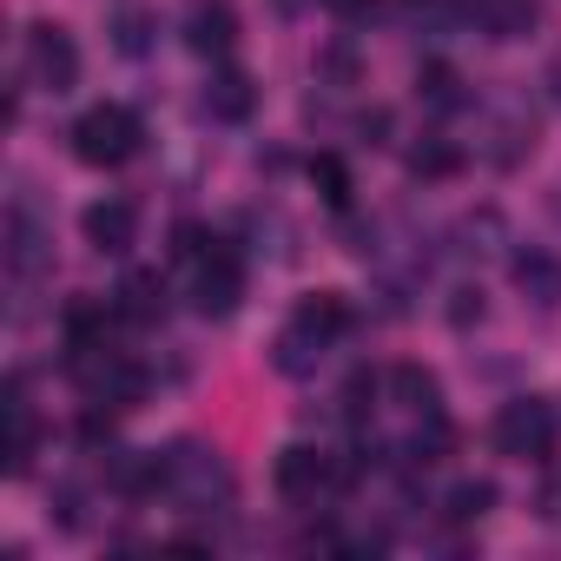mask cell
<instances>
[{"label":"cell","instance_id":"cell-1","mask_svg":"<svg viewBox=\"0 0 561 561\" xmlns=\"http://www.w3.org/2000/svg\"><path fill=\"white\" fill-rule=\"evenodd\" d=\"M67 377L80 383V397L87 403H100V410H139L146 403V390H152V377H146V364L133 357V351H119V344H93V351H67Z\"/></svg>","mask_w":561,"mask_h":561},{"label":"cell","instance_id":"cell-2","mask_svg":"<svg viewBox=\"0 0 561 561\" xmlns=\"http://www.w3.org/2000/svg\"><path fill=\"white\" fill-rule=\"evenodd\" d=\"M165 495L185 508V515H218V508H231V495H238V476H231V462L218 456V449H205V443H172L165 449Z\"/></svg>","mask_w":561,"mask_h":561},{"label":"cell","instance_id":"cell-3","mask_svg":"<svg viewBox=\"0 0 561 561\" xmlns=\"http://www.w3.org/2000/svg\"><path fill=\"white\" fill-rule=\"evenodd\" d=\"M73 159L80 165H100V172H113V165H126L139 146H146V126H139V113L133 106H119V100H100V106H87L80 119H73Z\"/></svg>","mask_w":561,"mask_h":561},{"label":"cell","instance_id":"cell-4","mask_svg":"<svg viewBox=\"0 0 561 561\" xmlns=\"http://www.w3.org/2000/svg\"><path fill=\"white\" fill-rule=\"evenodd\" d=\"M554 430H561V416H554L548 397H515V403L495 410V430H489V436H495V449H502L508 462H548Z\"/></svg>","mask_w":561,"mask_h":561},{"label":"cell","instance_id":"cell-5","mask_svg":"<svg viewBox=\"0 0 561 561\" xmlns=\"http://www.w3.org/2000/svg\"><path fill=\"white\" fill-rule=\"evenodd\" d=\"M8 277L14 285H41V277L54 271V225L34 211V198H14L8 205Z\"/></svg>","mask_w":561,"mask_h":561},{"label":"cell","instance_id":"cell-6","mask_svg":"<svg viewBox=\"0 0 561 561\" xmlns=\"http://www.w3.org/2000/svg\"><path fill=\"white\" fill-rule=\"evenodd\" d=\"M27 80L41 93H73L80 87V47H73L67 27H54V21L27 27Z\"/></svg>","mask_w":561,"mask_h":561},{"label":"cell","instance_id":"cell-7","mask_svg":"<svg viewBox=\"0 0 561 561\" xmlns=\"http://www.w3.org/2000/svg\"><path fill=\"white\" fill-rule=\"evenodd\" d=\"M238 305H244V264H238V251L218 244L205 264H192V311L211 318V324H225Z\"/></svg>","mask_w":561,"mask_h":561},{"label":"cell","instance_id":"cell-8","mask_svg":"<svg viewBox=\"0 0 561 561\" xmlns=\"http://www.w3.org/2000/svg\"><path fill=\"white\" fill-rule=\"evenodd\" d=\"M80 231H87V244H93L100 257H126V251L139 244V205H133V198H93V205L80 211Z\"/></svg>","mask_w":561,"mask_h":561},{"label":"cell","instance_id":"cell-9","mask_svg":"<svg viewBox=\"0 0 561 561\" xmlns=\"http://www.w3.org/2000/svg\"><path fill=\"white\" fill-rule=\"evenodd\" d=\"M106 489L126 502H146L165 489V449H106Z\"/></svg>","mask_w":561,"mask_h":561},{"label":"cell","instance_id":"cell-10","mask_svg":"<svg viewBox=\"0 0 561 561\" xmlns=\"http://www.w3.org/2000/svg\"><path fill=\"white\" fill-rule=\"evenodd\" d=\"M185 47L198 60H225L238 47V14H231V0H198V8L185 14Z\"/></svg>","mask_w":561,"mask_h":561},{"label":"cell","instance_id":"cell-11","mask_svg":"<svg viewBox=\"0 0 561 561\" xmlns=\"http://www.w3.org/2000/svg\"><path fill=\"white\" fill-rule=\"evenodd\" d=\"M508 277H515V291H522L528 305H541V311H554V305H561V257H554V251L522 244V251L508 257Z\"/></svg>","mask_w":561,"mask_h":561},{"label":"cell","instance_id":"cell-12","mask_svg":"<svg viewBox=\"0 0 561 561\" xmlns=\"http://www.w3.org/2000/svg\"><path fill=\"white\" fill-rule=\"evenodd\" d=\"M205 113H211L218 126H244V119L257 113V80H251L244 67H218V73L205 80Z\"/></svg>","mask_w":561,"mask_h":561},{"label":"cell","instance_id":"cell-13","mask_svg":"<svg viewBox=\"0 0 561 561\" xmlns=\"http://www.w3.org/2000/svg\"><path fill=\"white\" fill-rule=\"evenodd\" d=\"M113 324H126L113 298H73V305L60 311V337H67V351H93V344H113Z\"/></svg>","mask_w":561,"mask_h":561},{"label":"cell","instance_id":"cell-14","mask_svg":"<svg viewBox=\"0 0 561 561\" xmlns=\"http://www.w3.org/2000/svg\"><path fill=\"white\" fill-rule=\"evenodd\" d=\"M324 351H331V337L291 318L285 331H277V344H271V364H277V370H285V377H318V364H324Z\"/></svg>","mask_w":561,"mask_h":561},{"label":"cell","instance_id":"cell-15","mask_svg":"<svg viewBox=\"0 0 561 561\" xmlns=\"http://www.w3.org/2000/svg\"><path fill=\"white\" fill-rule=\"evenodd\" d=\"M469 21L489 34V41H528L541 27L535 0H469Z\"/></svg>","mask_w":561,"mask_h":561},{"label":"cell","instance_id":"cell-16","mask_svg":"<svg viewBox=\"0 0 561 561\" xmlns=\"http://www.w3.org/2000/svg\"><path fill=\"white\" fill-rule=\"evenodd\" d=\"M113 305H119V318L139 324V331L159 324V318H165V277H159V271H126L119 291H113Z\"/></svg>","mask_w":561,"mask_h":561},{"label":"cell","instance_id":"cell-17","mask_svg":"<svg viewBox=\"0 0 561 561\" xmlns=\"http://www.w3.org/2000/svg\"><path fill=\"white\" fill-rule=\"evenodd\" d=\"M449 449H456L449 416H443V410H423L416 430H410V443H403V462H410V469H436V462H449Z\"/></svg>","mask_w":561,"mask_h":561},{"label":"cell","instance_id":"cell-18","mask_svg":"<svg viewBox=\"0 0 561 561\" xmlns=\"http://www.w3.org/2000/svg\"><path fill=\"white\" fill-rule=\"evenodd\" d=\"M383 383H390V397H397L403 410H416V416H423V410H443V377H436L430 364H390Z\"/></svg>","mask_w":561,"mask_h":561},{"label":"cell","instance_id":"cell-19","mask_svg":"<svg viewBox=\"0 0 561 561\" xmlns=\"http://www.w3.org/2000/svg\"><path fill=\"white\" fill-rule=\"evenodd\" d=\"M416 100H423V113H462V106H469V87H462L456 67L430 60V67L416 73Z\"/></svg>","mask_w":561,"mask_h":561},{"label":"cell","instance_id":"cell-20","mask_svg":"<svg viewBox=\"0 0 561 561\" xmlns=\"http://www.w3.org/2000/svg\"><path fill=\"white\" fill-rule=\"evenodd\" d=\"M489 508H495V482H489V476H462V482L443 495V522H449V528H476Z\"/></svg>","mask_w":561,"mask_h":561},{"label":"cell","instance_id":"cell-21","mask_svg":"<svg viewBox=\"0 0 561 561\" xmlns=\"http://www.w3.org/2000/svg\"><path fill=\"white\" fill-rule=\"evenodd\" d=\"M489 139H495V146H489V165L508 172V165H522V159L535 152V119H528V113H502Z\"/></svg>","mask_w":561,"mask_h":561},{"label":"cell","instance_id":"cell-22","mask_svg":"<svg viewBox=\"0 0 561 561\" xmlns=\"http://www.w3.org/2000/svg\"><path fill=\"white\" fill-rule=\"evenodd\" d=\"M298 324H311V331H324L331 344L351 331V298L344 291H311V298H298V311H291Z\"/></svg>","mask_w":561,"mask_h":561},{"label":"cell","instance_id":"cell-23","mask_svg":"<svg viewBox=\"0 0 561 561\" xmlns=\"http://www.w3.org/2000/svg\"><path fill=\"white\" fill-rule=\"evenodd\" d=\"M456 172H462V146L456 139L430 133V139L410 146V179H456Z\"/></svg>","mask_w":561,"mask_h":561},{"label":"cell","instance_id":"cell-24","mask_svg":"<svg viewBox=\"0 0 561 561\" xmlns=\"http://www.w3.org/2000/svg\"><path fill=\"white\" fill-rule=\"evenodd\" d=\"M152 27H159V21H152L146 8H126V14L113 21V47H119L126 60H139V54H152Z\"/></svg>","mask_w":561,"mask_h":561},{"label":"cell","instance_id":"cell-25","mask_svg":"<svg viewBox=\"0 0 561 561\" xmlns=\"http://www.w3.org/2000/svg\"><path fill=\"white\" fill-rule=\"evenodd\" d=\"M311 179H318V192H324V205H337V211H351V165H344L337 152H318V159H311Z\"/></svg>","mask_w":561,"mask_h":561},{"label":"cell","instance_id":"cell-26","mask_svg":"<svg viewBox=\"0 0 561 561\" xmlns=\"http://www.w3.org/2000/svg\"><path fill=\"white\" fill-rule=\"evenodd\" d=\"M211 251H218V238H211L205 225H192V218H185V225L172 231V257H179V264H205Z\"/></svg>","mask_w":561,"mask_h":561},{"label":"cell","instance_id":"cell-27","mask_svg":"<svg viewBox=\"0 0 561 561\" xmlns=\"http://www.w3.org/2000/svg\"><path fill=\"white\" fill-rule=\"evenodd\" d=\"M54 528H60V535L87 528V489H80V482H60V489H54Z\"/></svg>","mask_w":561,"mask_h":561},{"label":"cell","instance_id":"cell-28","mask_svg":"<svg viewBox=\"0 0 561 561\" xmlns=\"http://www.w3.org/2000/svg\"><path fill=\"white\" fill-rule=\"evenodd\" d=\"M370 390H377V377H370V370H357V377L344 383V397H337V403H344V416H351L357 430H364V416H370Z\"/></svg>","mask_w":561,"mask_h":561},{"label":"cell","instance_id":"cell-29","mask_svg":"<svg viewBox=\"0 0 561 561\" xmlns=\"http://www.w3.org/2000/svg\"><path fill=\"white\" fill-rule=\"evenodd\" d=\"M449 324H456V331L482 324V291H469V285H462V291H456V305H449Z\"/></svg>","mask_w":561,"mask_h":561},{"label":"cell","instance_id":"cell-30","mask_svg":"<svg viewBox=\"0 0 561 561\" xmlns=\"http://www.w3.org/2000/svg\"><path fill=\"white\" fill-rule=\"evenodd\" d=\"M357 133H364V146H390V106H370L357 119Z\"/></svg>","mask_w":561,"mask_h":561},{"label":"cell","instance_id":"cell-31","mask_svg":"<svg viewBox=\"0 0 561 561\" xmlns=\"http://www.w3.org/2000/svg\"><path fill=\"white\" fill-rule=\"evenodd\" d=\"M337 21H377V0H324Z\"/></svg>","mask_w":561,"mask_h":561},{"label":"cell","instance_id":"cell-32","mask_svg":"<svg viewBox=\"0 0 561 561\" xmlns=\"http://www.w3.org/2000/svg\"><path fill=\"white\" fill-rule=\"evenodd\" d=\"M548 522H561V476H548V489H541V502H535Z\"/></svg>","mask_w":561,"mask_h":561},{"label":"cell","instance_id":"cell-33","mask_svg":"<svg viewBox=\"0 0 561 561\" xmlns=\"http://www.w3.org/2000/svg\"><path fill=\"white\" fill-rule=\"evenodd\" d=\"M541 80H548V100L561 106V60H548V73H541Z\"/></svg>","mask_w":561,"mask_h":561}]
</instances>
